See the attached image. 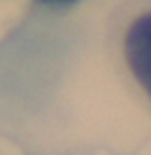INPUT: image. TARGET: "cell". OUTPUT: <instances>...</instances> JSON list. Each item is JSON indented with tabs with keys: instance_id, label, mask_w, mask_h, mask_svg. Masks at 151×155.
Listing matches in <instances>:
<instances>
[{
	"instance_id": "6da1fadb",
	"label": "cell",
	"mask_w": 151,
	"mask_h": 155,
	"mask_svg": "<svg viewBox=\"0 0 151 155\" xmlns=\"http://www.w3.org/2000/svg\"><path fill=\"white\" fill-rule=\"evenodd\" d=\"M107 49L129 91L151 109V0H120L107 20Z\"/></svg>"
},
{
	"instance_id": "7a4b0ae2",
	"label": "cell",
	"mask_w": 151,
	"mask_h": 155,
	"mask_svg": "<svg viewBox=\"0 0 151 155\" xmlns=\"http://www.w3.org/2000/svg\"><path fill=\"white\" fill-rule=\"evenodd\" d=\"M42 2H74V0H42Z\"/></svg>"
}]
</instances>
